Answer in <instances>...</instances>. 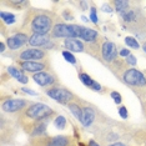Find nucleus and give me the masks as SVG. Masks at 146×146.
Masks as SVG:
<instances>
[{
	"label": "nucleus",
	"mask_w": 146,
	"mask_h": 146,
	"mask_svg": "<svg viewBox=\"0 0 146 146\" xmlns=\"http://www.w3.org/2000/svg\"><path fill=\"white\" fill-rule=\"evenodd\" d=\"M82 26L79 25H66V24H58L52 29V35L56 38H81Z\"/></svg>",
	"instance_id": "obj_1"
},
{
	"label": "nucleus",
	"mask_w": 146,
	"mask_h": 146,
	"mask_svg": "<svg viewBox=\"0 0 146 146\" xmlns=\"http://www.w3.org/2000/svg\"><path fill=\"white\" fill-rule=\"evenodd\" d=\"M31 28L34 34L46 35V33L51 29V19L46 15H38L31 23Z\"/></svg>",
	"instance_id": "obj_2"
},
{
	"label": "nucleus",
	"mask_w": 146,
	"mask_h": 146,
	"mask_svg": "<svg viewBox=\"0 0 146 146\" xmlns=\"http://www.w3.org/2000/svg\"><path fill=\"white\" fill-rule=\"evenodd\" d=\"M51 114H52V110L48 105H44V104H34L26 110V115L30 119H36V120L45 119Z\"/></svg>",
	"instance_id": "obj_3"
},
{
	"label": "nucleus",
	"mask_w": 146,
	"mask_h": 146,
	"mask_svg": "<svg viewBox=\"0 0 146 146\" xmlns=\"http://www.w3.org/2000/svg\"><path fill=\"white\" fill-rule=\"evenodd\" d=\"M46 94L50 96L51 99L59 101L60 104H66V102L69 104V101L72 100V94L62 88H52L46 91Z\"/></svg>",
	"instance_id": "obj_4"
},
{
	"label": "nucleus",
	"mask_w": 146,
	"mask_h": 146,
	"mask_svg": "<svg viewBox=\"0 0 146 146\" xmlns=\"http://www.w3.org/2000/svg\"><path fill=\"white\" fill-rule=\"evenodd\" d=\"M124 79L127 84L135 85V86H142L146 84L145 76L139 70H136V69H130V70L126 71L124 75Z\"/></svg>",
	"instance_id": "obj_5"
},
{
	"label": "nucleus",
	"mask_w": 146,
	"mask_h": 146,
	"mask_svg": "<svg viewBox=\"0 0 146 146\" xmlns=\"http://www.w3.org/2000/svg\"><path fill=\"white\" fill-rule=\"evenodd\" d=\"M25 106H26V101L20 100V99H10V100L5 101L3 104V109L6 112H15V111L21 110Z\"/></svg>",
	"instance_id": "obj_6"
},
{
	"label": "nucleus",
	"mask_w": 146,
	"mask_h": 146,
	"mask_svg": "<svg viewBox=\"0 0 146 146\" xmlns=\"http://www.w3.org/2000/svg\"><path fill=\"white\" fill-rule=\"evenodd\" d=\"M44 58V51L38 50V49H29L21 52L20 59L24 61H33V60H40Z\"/></svg>",
	"instance_id": "obj_7"
},
{
	"label": "nucleus",
	"mask_w": 146,
	"mask_h": 146,
	"mask_svg": "<svg viewBox=\"0 0 146 146\" xmlns=\"http://www.w3.org/2000/svg\"><path fill=\"white\" fill-rule=\"evenodd\" d=\"M117 55V50H116V45L112 42H105L102 45V56L106 61H112Z\"/></svg>",
	"instance_id": "obj_8"
},
{
	"label": "nucleus",
	"mask_w": 146,
	"mask_h": 146,
	"mask_svg": "<svg viewBox=\"0 0 146 146\" xmlns=\"http://www.w3.org/2000/svg\"><path fill=\"white\" fill-rule=\"evenodd\" d=\"M28 40L29 39L25 34H16L8 39V46L13 50H15V49H19L20 46H23Z\"/></svg>",
	"instance_id": "obj_9"
},
{
	"label": "nucleus",
	"mask_w": 146,
	"mask_h": 146,
	"mask_svg": "<svg viewBox=\"0 0 146 146\" xmlns=\"http://www.w3.org/2000/svg\"><path fill=\"white\" fill-rule=\"evenodd\" d=\"M33 79H34V81L36 84H39L40 86H46V85H50L54 82L52 76L46 74V72H36Z\"/></svg>",
	"instance_id": "obj_10"
},
{
	"label": "nucleus",
	"mask_w": 146,
	"mask_h": 146,
	"mask_svg": "<svg viewBox=\"0 0 146 146\" xmlns=\"http://www.w3.org/2000/svg\"><path fill=\"white\" fill-rule=\"evenodd\" d=\"M21 68L26 71H30V72H41V70L45 68L44 64L41 62H35V61H23L21 62Z\"/></svg>",
	"instance_id": "obj_11"
},
{
	"label": "nucleus",
	"mask_w": 146,
	"mask_h": 146,
	"mask_svg": "<svg viewBox=\"0 0 146 146\" xmlns=\"http://www.w3.org/2000/svg\"><path fill=\"white\" fill-rule=\"evenodd\" d=\"M95 119L94 110L91 108H84L82 109V119H81V124L84 126H90L92 124Z\"/></svg>",
	"instance_id": "obj_12"
},
{
	"label": "nucleus",
	"mask_w": 146,
	"mask_h": 146,
	"mask_svg": "<svg viewBox=\"0 0 146 146\" xmlns=\"http://www.w3.org/2000/svg\"><path fill=\"white\" fill-rule=\"evenodd\" d=\"M65 46H66V49H69L70 51L80 52V51L84 50V45H82V42L76 40V39H66Z\"/></svg>",
	"instance_id": "obj_13"
},
{
	"label": "nucleus",
	"mask_w": 146,
	"mask_h": 146,
	"mask_svg": "<svg viewBox=\"0 0 146 146\" xmlns=\"http://www.w3.org/2000/svg\"><path fill=\"white\" fill-rule=\"evenodd\" d=\"M49 41V36L48 35H39V34H34L30 36L29 39V44L34 45V46H42Z\"/></svg>",
	"instance_id": "obj_14"
},
{
	"label": "nucleus",
	"mask_w": 146,
	"mask_h": 146,
	"mask_svg": "<svg viewBox=\"0 0 146 146\" xmlns=\"http://www.w3.org/2000/svg\"><path fill=\"white\" fill-rule=\"evenodd\" d=\"M8 71H9V74H10L11 76H14V78H15L19 82H21V84H26V82H28V78H26V76L23 74V71H20L19 69L10 66V68L8 69Z\"/></svg>",
	"instance_id": "obj_15"
},
{
	"label": "nucleus",
	"mask_w": 146,
	"mask_h": 146,
	"mask_svg": "<svg viewBox=\"0 0 146 146\" xmlns=\"http://www.w3.org/2000/svg\"><path fill=\"white\" fill-rule=\"evenodd\" d=\"M96 38H98V33H96L95 30H92V29H88V28L82 29L81 39H84L85 41H94Z\"/></svg>",
	"instance_id": "obj_16"
},
{
	"label": "nucleus",
	"mask_w": 146,
	"mask_h": 146,
	"mask_svg": "<svg viewBox=\"0 0 146 146\" xmlns=\"http://www.w3.org/2000/svg\"><path fill=\"white\" fill-rule=\"evenodd\" d=\"M68 144H69L68 137H65V136H56V137H54L49 142L48 146H68Z\"/></svg>",
	"instance_id": "obj_17"
},
{
	"label": "nucleus",
	"mask_w": 146,
	"mask_h": 146,
	"mask_svg": "<svg viewBox=\"0 0 146 146\" xmlns=\"http://www.w3.org/2000/svg\"><path fill=\"white\" fill-rule=\"evenodd\" d=\"M69 109H70V111L74 114V116L78 120H80L81 121V119H82V109L80 108L79 105H76V104H69Z\"/></svg>",
	"instance_id": "obj_18"
},
{
	"label": "nucleus",
	"mask_w": 146,
	"mask_h": 146,
	"mask_svg": "<svg viewBox=\"0 0 146 146\" xmlns=\"http://www.w3.org/2000/svg\"><path fill=\"white\" fill-rule=\"evenodd\" d=\"M79 78H80V80H81L82 84L86 85V86H89L90 89L92 88V85H94V82H95L88 74H80V75H79Z\"/></svg>",
	"instance_id": "obj_19"
},
{
	"label": "nucleus",
	"mask_w": 146,
	"mask_h": 146,
	"mask_svg": "<svg viewBox=\"0 0 146 146\" xmlns=\"http://www.w3.org/2000/svg\"><path fill=\"white\" fill-rule=\"evenodd\" d=\"M115 6H116V10L121 14H124L125 11L129 10V3L127 1H115Z\"/></svg>",
	"instance_id": "obj_20"
},
{
	"label": "nucleus",
	"mask_w": 146,
	"mask_h": 146,
	"mask_svg": "<svg viewBox=\"0 0 146 146\" xmlns=\"http://www.w3.org/2000/svg\"><path fill=\"white\" fill-rule=\"evenodd\" d=\"M0 16H1V19L6 23V24H13V23H15V16L13 14H10V13L1 11L0 13Z\"/></svg>",
	"instance_id": "obj_21"
},
{
	"label": "nucleus",
	"mask_w": 146,
	"mask_h": 146,
	"mask_svg": "<svg viewBox=\"0 0 146 146\" xmlns=\"http://www.w3.org/2000/svg\"><path fill=\"white\" fill-rule=\"evenodd\" d=\"M121 15H122V19H124L125 21H134L136 19V14L132 10H127V11H125L124 14H121Z\"/></svg>",
	"instance_id": "obj_22"
},
{
	"label": "nucleus",
	"mask_w": 146,
	"mask_h": 146,
	"mask_svg": "<svg viewBox=\"0 0 146 146\" xmlns=\"http://www.w3.org/2000/svg\"><path fill=\"white\" fill-rule=\"evenodd\" d=\"M55 126L58 129H64L66 126V119L64 116H58V117L55 119Z\"/></svg>",
	"instance_id": "obj_23"
},
{
	"label": "nucleus",
	"mask_w": 146,
	"mask_h": 146,
	"mask_svg": "<svg viewBox=\"0 0 146 146\" xmlns=\"http://www.w3.org/2000/svg\"><path fill=\"white\" fill-rule=\"evenodd\" d=\"M125 42L132 49H139V42L136 41V39L131 38V36H127V38L125 39Z\"/></svg>",
	"instance_id": "obj_24"
},
{
	"label": "nucleus",
	"mask_w": 146,
	"mask_h": 146,
	"mask_svg": "<svg viewBox=\"0 0 146 146\" xmlns=\"http://www.w3.org/2000/svg\"><path fill=\"white\" fill-rule=\"evenodd\" d=\"M62 56L66 59V61H69V62H71V64H75L76 62V59H75V56L71 54V52H69V51H64L62 52Z\"/></svg>",
	"instance_id": "obj_25"
},
{
	"label": "nucleus",
	"mask_w": 146,
	"mask_h": 146,
	"mask_svg": "<svg viewBox=\"0 0 146 146\" xmlns=\"http://www.w3.org/2000/svg\"><path fill=\"white\" fill-rule=\"evenodd\" d=\"M111 98L114 99V101L116 102V104H120L121 102V95L119 94V92H116V91L111 92Z\"/></svg>",
	"instance_id": "obj_26"
},
{
	"label": "nucleus",
	"mask_w": 146,
	"mask_h": 146,
	"mask_svg": "<svg viewBox=\"0 0 146 146\" xmlns=\"http://www.w3.org/2000/svg\"><path fill=\"white\" fill-rule=\"evenodd\" d=\"M90 19L92 20V23H94V24H98V16H96V9H95V8H92V9H91Z\"/></svg>",
	"instance_id": "obj_27"
},
{
	"label": "nucleus",
	"mask_w": 146,
	"mask_h": 146,
	"mask_svg": "<svg viewBox=\"0 0 146 146\" xmlns=\"http://www.w3.org/2000/svg\"><path fill=\"white\" fill-rule=\"evenodd\" d=\"M119 114H120V116H121L122 119H126V117H127V111H126V108H124V106L119 108Z\"/></svg>",
	"instance_id": "obj_28"
},
{
	"label": "nucleus",
	"mask_w": 146,
	"mask_h": 146,
	"mask_svg": "<svg viewBox=\"0 0 146 146\" xmlns=\"http://www.w3.org/2000/svg\"><path fill=\"white\" fill-rule=\"evenodd\" d=\"M127 62L129 64H131V65H135L136 64V59H135V56H132L131 54L127 56Z\"/></svg>",
	"instance_id": "obj_29"
},
{
	"label": "nucleus",
	"mask_w": 146,
	"mask_h": 146,
	"mask_svg": "<svg viewBox=\"0 0 146 146\" xmlns=\"http://www.w3.org/2000/svg\"><path fill=\"white\" fill-rule=\"evenodd\" d=\"M24 92H26V94H29V95H36V92L35 91H33V90H29V89H26V88H23L21 89Z\"/></svg>",
	"instance_id": "obj_30"
},
{
	"label": "nucleus",
	"mask_w": 146,
	"mask_h": 146,
	"mask_svg": "<svg viewBox=\"0 0 146 146\" xmlns=\"http://www.w3.org/2000/svg\"><path fill=\"white\" fill-rule=\"evenodd\" d=\"M120 55L121 56H129V55H130V52H129L127 49H122V50L120 51Z\"/></svg>",
	"instance_id": "obj_31"
},
{
	"label": "nucleus",
	"mask_w": 146,
	"mask_h": 146,
	"mask_svg": "<svg viewBox=\"0 0 146 146\" xmlns=\"http://www.w3.org/2000/svg\"><path fill=\"white\" fill-rule=\"evenodd\" d=\"M89 146H99V144H96L94 140H91L90 142H89Z\"/></svg>",
	"instance_id": "obj_32"
},
{
	"label": "nucleus",
	"mask_w": 146,
	"mask_h": 146,
	"mask_svg": "<svg viewBox=\"0 0 146 146\" xmlns=\"http://www.w3.org/2000/svg\"><path fill=\"white\" fill-rule=\"evenodd\" d=\"M102 9H104V11H109V13H110L111 11V9H110V6H109V8H108V6H104V8H102Z\"/></svg>",
	"instance_id": "obj_33"
},
{
	"label": "nucleus",
	"mask_w": 146,
	"mask_h": 146,
	"mask_svg": "<svg viewBox=\"0 0 146 146\" xmlns=\"http://www.w3.org/2000/svg\"><path fill=\"white\" fill-rule=\"evenodd\" d=\"M0 50H1V51H4V50H5V45H4V42H1V44H0Z\"/></svg>",
	"instance_id": "obj_34"
},
{
	"label": "nucleus",
	"mask_w": 146,
	"mask_h": 146,
	"mask_svg": "<svg viewBox=\"0 0 146 146\" xmlns=\"http://www.w3.org/2000/svg\"><path fill=\"white\" fill-rule=\"evenodd\" d=\"M110 146H125V145L121 144V142H116V144H112V145H110Z\"/></svg>",
	"instance_id": "obj_35"
},
{
	"label": "nucleus",
	"mask_w": 146,
	"mask_h": 146,
	"mask_svg": "<svg viewBox=\"0 0 146 146\" xmlns=\"http://www.w3.org/2000/svg\"><path fill=\"white\" fill-rule=\"evenodd\" d=\"M144 51L146 52V42H145V44H144Z\"/></svg>",
	"instance_id": "obj_36"
},
{
	"label": "nucleus",
	"mask_w": 146,
	"mask_h": 146,
	"mask_svg": "<svg viewBox=\"0 0 146 146\" xmlns=\"http://www.w3.org/2000/svg\"><path fill=\"white\" fill-rule=\"evenodd\" d=\"M79 146H85V145L82 144V142H79Z\"/></svg>",
	"instance_id": "obj_37"
}]
</instances>
